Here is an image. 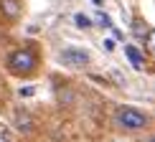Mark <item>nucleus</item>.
<instances>
[{"mask_svg":"<svg viewBox=\"0 0 155 142\" xmlns=\"http://www.w3.org/2000/svg\"><path fill=\"white\" fill-rule=\"evenodd\" d=\"M0 15L8 23H15L23 15V0H0Z\"/></svg>","mask_w":155,"mask_h":142,"instance_id":"nucleus-5","label":"nucleus"},{"mask_svg":"<svg viewBox=\"0 0 155 142\" xmlns=\"http://www.w3.org/2000/svg\"><path fill=\"white\" fill-rule=\"evenodd\" d=\"M140 46H145V51L155 53V28H153V25L147 28V33H145V38H143V43H140Z\"/></svg>","mask_w":155,"mask_h":142,"instance_id":"nucleus-9","label":"nucleus"},{"mask_svg":"<svg viewBox=\"0 0 155 142\" xmlns=\"http://www.w3.org/2000/svg\"><path fill=\"white\" fill-rule=\"evenodd\" d=\"M5 69H8V74L15 76V79H31V76H36L38 69H41V48H38L33 41L13 48L10 53L5 56Z\"/></svg>","mask_w":155,"mask_h":142,"instance_id":"nucleus-2","label":"nucleus"},{"mask_svg":"<svg viewBox=\"0 0 155 142\" xmlns=\"http://www.w3.org/2000/svg\"><path fill=\"white\" fill-rule=\"evenodd\" d=\"M10 119H13L15 132H21V134H33L36 132V119H33V114H31L25 107H15Z\"/></svg>","mask_w":155,"mask_h":142,"instance_id":"nucleus-4","label":"nucleus"},{"mask_svg":"<svg viewBox=\"0 0 155 142\" xmlns=\"http://www.w3.org/2000/svg\"><path fill=\"white\" fill-rule=\"evenodd\" d=\"M18 94H21V96H31V94H33V86H25V89H21Z\"/></svg>","mask_w":155,"mask_h":142,"instance_id":"nucleus-11","label":"nucleus"},{"mask_svg":"<svg viewBox=\"0 0 155 142\" xmlns=\"http://www.w3.org/2000/svg\"><path fill=\"white\" fill-rule=\"evenodd\" d=\"M147 28H150V23H147V21H143V18H137V15L132 18V23H130V33L135 36V41H137V43H143Z\"/></svg>","mask_w":155,"mask_h":142,"instance_id":"nucleus-7","label":"nucleus"},{"mask_svg":"<svg viewBox=\"0 0 155 142\" xmlns=\"http://www.w3.org/2000/svg\"><path fill=\"white\" fill-rule=\"evenodd\" d=\"M94 23L102 25V28H112V18H109L104 10H97V13H94Z\"/></svg>","mask_w":155,"mask_h":142,"instance_id":"nucleus-10","label":"nucleus"},{"mask_svg":"<svg viewBox=\"0 0 155 142\" xmlns=\"http://www.w3.org/2000/svg\"><path fill=\"white\" fill-rule=\"evenodd\" d=\"M74 23H76V28H81V31H92L94 28V18L92 15H87V13H74Z\"/></svg>","mask_w":155,"mask_h":142,"instance_id":"nucleus-8","label":"nucleus"},{"mask_svg":"<svg viewBox=\"0 0 155 142\" xmlns=\"http://www.w3.org/2000/svg\"><path fill=\"white\" fill-rule=\"evenodd\" d=\"M92 3H94V5H104V0H92Z\"/></svg>","mask_w":155,"mask_h":142,"instance_id":"nucleus-13","label":"nucleus"},{"mask_svg":"<svg viewBox=\"0 0 155 142\" xmlns=\"http://www.w3.org/2000/svg\"><path fill=\"white\" fill-rule=\"evenodd\" d=\"M112 127L122 134H150L155 132V117L143 107L117 104L112 109Z\"/></svg>","mask_w":155,"mask_h":142,"instance_id":"nucleus-1","label":"nucleus"},{"mask_svg":"<svg viewBox=\"0 0 155 142\" xmlns=\"http://www.w3.org/2000/svg\"><path fill=\"white\" fill-rule=\"evenodd\" d=\"M145 142H155V132H150V134H147V137H145Z\"/></svg>","mask_w":155,"mask_h":142,"instance_id":"nucleus-12","label":"nucleus"},{"mask_svg":"<svg viewBox=\"0 0 155 142\" xmlns=\"http://www.w3.org/2000/svg\"><path fill=\"white\" fill-rule=\"evenodd\" d=\"M94 61L92 51L84 46H64L59 51V63L66 69H89Z\"/></svg>","mask_w":155,"mask_h":142,"instance_id":"nucleus-3","label":"nucleus"},{"mask_svg":"<svg viewBox=\"0 0 155 142\" xmlns=\"http://www.w3.org/2000/svg\"><path fill=\"white\" fill-rule=\"evenodd\" d=\"M125 56L130 59V63H132L137 71L145 69V56H143V51L135 46V43H125Z\"/></svg>","mask_w":155,"mask_h":142,"instance_id":"nucleus-6","label":"nucleus"}]
</instances>
